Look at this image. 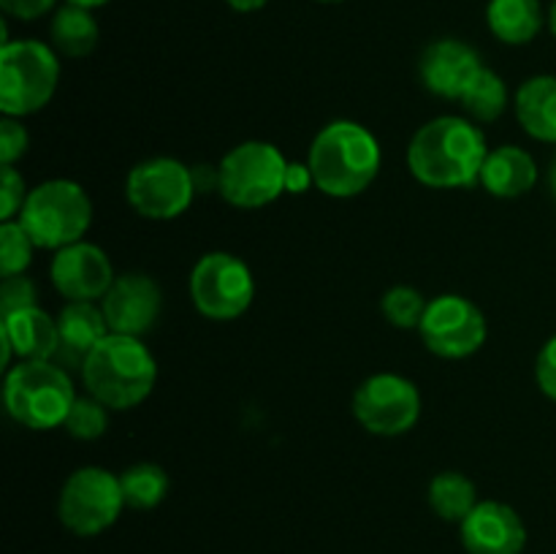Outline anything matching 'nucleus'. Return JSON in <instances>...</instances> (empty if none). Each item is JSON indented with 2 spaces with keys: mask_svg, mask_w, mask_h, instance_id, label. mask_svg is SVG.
<instances>
[{
  "mask_svg": "<svg viewBox=\"0 0 556 554\" xmlns=\"http://www.w3.org/2000/svg\"><path fill=\"white\" fill-rule=\"evenodd\" d=\"M486 155V136L472 119L443 114L416 130L407 144V168L427 188H472L481 182Z\"/></svg>",
  "mask_w": 556,
  "mask_h": 554,
  "instance_id": "obj_1",
  "label": "nucleus"
},
{
  "mask_svg": "<svg viewBox=\"0 0 556 554\" xmlns=\"http://www.w3.org/2000/svg\"><path fill=\"white\" fill-rule=\"evenodd\" d=\"M380 144L369 128L353 119L324 125L309 144L307 166L315 188L331 199H353L375 182L380 172Z\"/></svg>",
  "mask_w": 556,
  "mask_h": 554,
  "instance_id": "obj_2",
  "label": "nucleus"
},
{
  "mask_svg": "<svg viewBox=\"0 0 556 554\" xmlns=\"http://www.w3.org/2000/svg\"><path fill=\"white\" fill-rule=\"evenodd\" d=\"M87 394L109 411H130L152 394L157 383V362L141 337L109 331L81 367Z\"/></svg>",
  "mask_w": 556,
  "mask_h": 554,
  "instance_id": "obj_3",
  "label": "nucleus"
},
{
  "mask_svg": "<svg viewBox=\"0 0 556 554\" xmlns=\"http://www.w3.org/2000/svg\"><path fill=\"white\" fill-rule=\"evenodd\" d=\"M3 402L9 416L27 429H58L68 418L76 402L74 380L68 369L52 358L20 362L5 369Z\"/></svg>",
  "mask_w": 556,
  "mask_h": 554,
  "instance_id": "obj_4",
  "label": "nucleus"
},
{
  "mask_svg": "<svg viewBox=\"0 0 556 554\" xmlns=\"http://www.w3.org/2000/svg\"><path fill=\"white\" fill-rule=\"evenodd\" d=\"M60 58L36 38H20L0 47V112L27 117L47 106L58 92Z\"/></svg>",
  "mask_w": 556,
  "mask_h": 554,
  "instance_id": "obj_5",
  "label": "nucleus"
},
{
  "mask_svg": "<svg viewBox=\"0 0 556 554\" xmlns=\"http://www.w3.org/2000/svg\"><path fill=\"white\" fill-rule=\"evenodd\" d=\"M16 221L27 228L36 248H68L90 231L92 201L74 179H47L27 193Z\"/></svg>",
  "mask_w": 556,
  "mask_h": 554,
  "instance_id": "obj_6",
  "label": "nucleus"
},
{
  "mask_svg": "<svg viewBox=\"0 0 556 554\" xmlns=\"http://www.w3.org/2000/svg\"><path fill=\"white\" fill-rule=\"evenodd\" d=\"M288 158L271 141L250 139L223 155L220 196L239 210H261L286 193Z\"/></svg>",
  "mask_w": 556,
  "mask_h": 554,
  "instance_id": "obj_7",
  "label": "nucleus"
},
{
  "mask_svg": "<svg viewBox=\"0 0 556 554\" xmlns=\"http://www.w3.org/2000/svg\"><path fill=\"white\" fill-rule=\"evenodd\" d=\"M123 508L128 505H125L119 476L96 465L71 473L58 498L60 521L65 530L81 538L101 536L119 519Z\"/></svg>",
  "mask_w": 556,
  "mask_h": 554,
  "instance_id": "obj_8",
  "label": "nucleus"
},
{
  "mask_svg": "<svg viewBox=\"0 0 556 554\" xmlns=\"http://www.w3.org/2000/svg\"><path fill=\"white\" fill-rule=\"evenodd\" d=\"M190 299L210 320H233L250 310L255 299V277L239 255L215 250L195 261L190 272Z\"/></svg>",
  "mask_w": 556,
  "mask_h": 554,
  "instance_id": "obj_9",
  "label": "nucleus"
},
{
  "mask_svg": "<svg viewBox=\"0 0 556 554\" xmlns=\"http://www.w3.org/2000/svg\"><path fill=\"white\" fill-rule=\"evenodd\" d=\"M193 168L177 158H150L130 168L125 199L147 221H174L195 199Z\"/></svg>",
  "mask_w": 556,
  "mask_h": 554,
  "instance_id": "obj_10",
  "label": "nucleus"
},
{
  "mask_svg": "<svg viewBox=\"0 0 556 554\" xmlns=\"http://www.w3.org/2000/svg\"><path fill=\"white\" fill-rule=\"evenodd\" d=\"M353 416L367 432L400 438L421 418V391L405 375L375 373L358 383L353 394Z\"/></svg>",
  "mask_w": 556,
  "mask_h": 554,
  "instance_id": "obj_11",
  "label": "nucleus"
},
{
  "mask_svg": "<svg viewBox=\"0 0 556 554\" xmlns=\"http://www.w3.org/2000/svg\"><path fill=\"white\" fill-rule=\"evenodd\" d=\"M421 342L440 358H467L486 342V315L462 293H440L429 299V307L418 326Z\"/></svg>",
  "mask_w": 556,
  "mask_h": 554,
  "instance_id": "obj_12",
  "label": "nucleus"
},
{
  "mask_svg": "<svg viewBox=\"0 0 556 554\" xmlns=\"http://www.w3.org/2000/svg\"><path fill=\"white\" fill-rule=\"evenodd\" d=\"M98 304L106 315L109 331L144 337L161 320L163 291L155 277L144 272H125V275H117V280Z\"/></svg>",
  "mask_w": 556,
  "mask_h": 554,
  "instance_id": "obj_13",
  "label": "nucleus"
},
{
  "mask_svg": "<svg viewBox=\"0 0 556 554\" xmlns=\"http://www.w3.org/2000/svg\"><path fill=\"white\" fill-rule=\"evenodd\" d=\"M49 277L60 297L68 302H101L112 282L117 280L106 250L85 239L54 250Z\"/></svg>",
  "mask_w": 556,
  "mask_h": 554,
  "instance_id": "obj_14",
  "label": "nucleus"
},
{
  "mask_svg": "<svg viewBox=\"0 0 556 554\" xmlns=\"http://www.w3.org/2000/svg\"><path fill=\"white\" fill-rule=\"evenodd\" d=\"M467 554H521L527 527L516 508L500 500H481L459 525Z\"/></svg>",
  "mask_w": 556,
  "mask_h": 554,
  "instance_id": "obj_15",
  "label": "nucleus"
},
{
  "mask_svg": "<svg viewBox=\"0 0 556 554\" xmlns=\"http://www.w3.org/2000/svg\"><path fill=\"white\" fill-rule=\"evenodd\" d=\"M481 68V54L459 38H440V41L429 43L418 60V74H421L424 87L432 96L448 98V101L465 96V90Z\"/></svg>",
  "mask_w": 556,
  "mask_h": 554,
  "instance_id": "obj_16",
  "label": "nucleus"
},
{
  "mask_svg": "<svg viewBox=\"0 0 556 554\" xmlns=\"http://www.w3.org/2000/svg\"><path fill=\"white\" fill-rule=\"evenodd\" d=\"M109 335L106 315L98 302H68L58 315V353L52 362L68 373H81L87 356Z\"/></svg>",
  "mask_w": 556,
  "mask_h": 554,
  "instance_id": "obj_17",
  "label": "nucleus"
},
{
  "mask_svg": "<svg viewBox=\"0 0 556 554\" xmlns=\"http://www.w3.org/2000/svg\"><path fill=\"white\" fill-rule=\"evenodd\" d=\"M538 182V163L527 150L516 144L489 150L483 161L481 185L494 199H519L527 196Z\"/></svg>",
  "mask_w": 556,
  "mask_h": 554,
  "instance_id": "obj_18",
  "label": "nucleus"
},
{
  "mask_svg": "<svg viewBox=\"0 0 556 554\" xmlns=\"http://www.w3.org/2000/svg\"><path fill=\"white\" fill-rule=\"evenodd\" d=\"M0 335L11 342L20 362H41L58 353V318L41 307H25L3 315Z\"/></svg>",
  "mask_w": 556,
  "mask_h": 554,
  "instance_id": "obj_19",
  "label": "nucleus"
},
{
  "mask_svg": "<svg viewBox=\"0 0 556 554\" xmlns=\"http://www.w3.org/2000/svg\"><path fill=\"white\" fill-rule=\"evenodd\" d=\"M516 117L538 141L556 144V76L541 74L527 79L516 92Z\"/></svg>",
  "mask_w": 556,
  "mask_h": 554,
  "instance_id": "obj_20",
  "label": "nucleus"
},
{
  "mask_svg": "<svg viewBox=\"0 0 556 554\" xmlns=\"http://www.w3.org/2000/svg\"><path fill=\"white\" fill-rule=\"evenodd\" d=\"M486 22L497 41L510 47L530 43L543 27L541 0H489Z\"/></svg>",
  "mask_w": 556,
  "mask_h": 554,
  "instance_id": "obj_21",
  "label": "nucleus"
},
{
  "mask_svg": "<svg viewBox=\"0 0 556 554\" xmlns=\"http://www.w3.org/2000/svg\"><path fill=\"white\" fill-rule=\"evenodd\" d=\"M49 36H52V49L63 58H87L98 43V22L85 5L65 3L54 14Z\"/></svg>",
  "mask_w": 556,
  "mask_h": 554,
  "instance_id": "obj_22",
  "label": "nucleus"
},
{
  "mask_svg": "<svg viewBox=\"0 0 556 554\" xmlns=\"http://www.w3.org/2000/svg\"><path fill=\"white\" fill-rule=\"evenodd\" d=\"M427 498L440 519L459 521V525L470 516V511L481 503V500H478V487L459 470L438 473V476L429 481Z\"/></svg>",
  "mask_w": 556,
  "mask_h": 554,
  "instance_id": "obj_23",
  "label": "nucleus"
},
{
  "mask_svg": "<svg viewBox=\"0 0 556 554\" xmlns=\"http://www.w3.org/2000/svg\"><path fill=\"white\" fill-rule=\"evenodd\" d=\"M123 483L125 505L136 511H152L166 500L168 489H172V478L155 462H139V465H130L128 470H123L119 476Z\"/></svg>",
  "mask_w": 556,
  "mask_h": 554,
  "instance_id": "obj_24",
  "label": "nucleus"
},
{
  "mask_svg": "<svg viewBox=\"0 0 556 554\" xmlns=\"http://www.w3.org/2000/svg\"><path fill=\"white\" fill-rule=\"evenodd\" d=\"M459 101L472 123H494L508 109V87H505L503 76L483 65Z\"/></svg>",
  "mask_w": 556,
  "mask_h": 554,
  "instance_id": "obj_25",
  "label": "nucleus"
},
{
  "mask_svg": "<svg viewBox=\"0 0 556 554\" xmlns=\"http://www.w3.org/2000/svg\"><path fill=\"white\" fill-rule=\"evenodd\" d=\"M429 307V299L413 286H394L380 299L383 318L396 329H418L424 320V313Z\"/></svg>",
  "mask_w": 556,
  "mask_h": 554,
  "instance_id": "obj_26",
  "label": "nucleus"
},
{
  "mask_svg": "<svg viewBox=\"0 0 556 554\" xmlns=\"http://www.w3.org/2000/svg\"><path fill=\"white\" fill-rule=\"evenodd\" d=\"M33 253H36V242L20 221L0 223V275H25Z\"/></svg>",
  "mask_w": 556,
  "mask_h": 554,
  "instance_id": "obj_27",
  "label": "nucleus"
},
{
  "mask_svg": "<svg viewBox=\"0 0 556 554\" xmlns=\"http://www.w3.org/2000/svg\"><path fill=\"white\" fill-rule=\"evenodd\" d=\"M63 427L76 440H98L109 429V407L92 394L76 396Z\"/></svg>",
  "mask_w": 556,
  "mask_h": 554,
  "instance_id": "obj_28",
  "label": "nucleus"
},
{
  "mask_svg": "<svg viewBox=\"0 0 556 554\" xmlns=\"http://www.w3.org/2000/svg\"><path fill=\"white\" fill-rule=\"evenodd\" d=\"M25 177L14 166L0 168V221H16L27 201Z\"/></svg>",
  "mask_w": 556,
  "mask_h": 554,
  "instance_id": "obj_29",
  "label": "nucleus"
},
{
  "mask_svg": "<svg viewBox=\"0 0 556 554\" xmlns=\"http://www.w3.org/2000/svg\"><path fill=\"white\" fill-rule=\"evenodd\" d=\"M30 147V136L27 128L20 123V117H5L0 119V163L3 166H14Z\"/></svg>",
  "mask_w": 556,
  "mask_h": 554,
  "instance_id": "obj_30",
  "label": "nucleus"
},
{
  "mask_svg": "<svg viewBox=\"0 0 556 554\" xmlns=\"http://www.w3.org/2000/svg\"><path fill=\"white\" fill-rule=\"evenodd\" d=\"M36 282L30 277H3V286H0V307H3V315L25 307H36Z\"/></svg>",
  "mask_w": 556,
  "mask_h": 554,
  "instance_id": "obj_31",
  "label": "nucleus"
},
{
  "mask_svg": "<svg viewBox=\"0 0 556 554\" xmlns=\"http://www.w3.org/2000/svg\"><path fill=\"white\" fill-rule=\"evenodd\" d=\"M535 380L538 389H541L548 400L556 402V335L541 348V353H538Z\"/></svg>",
  "mask_w": 556,
  "mask_h": 554,
  "instance_id": "obj_32",
  "label": "nucleus"
},
{
  "mask_svg": "<svg viewBox=\"0 0 556 554\" xmlns=\"http://www.w3.org/2000/svg\"><path fill=\"white\" fill-rule=\"evenodd\" d=\"M52 5L54 0H0V9L22 22L38 20V16H43L47 11H52Z\"/></svg>",
  "mask_w": 556,
  "mask_h": 554,
  "instance_id": "obj_33",
  "label": "nucleus"
},
{
  "mask_svg": "<svg viewBox=\"0 0 556 554\" xmlns=\"http://www.w3.org/2000/svg\"><path fill=\"white\" fill-rule=\"evenodd\" d=\"M313 185L315 179L307 163H288L286 193H307V188H313Z\"/></svg>",
  "mask_w": 556,
  "mask_h": 554,
  "instance_id": "obj_34",
  "label": "nucleus"
},
{
  "mask_svg": "<svg viewBox=\"0 0 556 554\" xmlns=\"http://www.w3.org/2000/svg\"><path fill=\"white\" fill-rule=\"evenodd\" d=\"M228 5H231L233 11H239V14H250V11H258L264 9L269 0H226Z\"/></svg>",
  "mask_w": 556,
  "mask_h": 554,
  "instance_id": "obj_35",
  "label": "nucleus"
},
{
  "mask_svg": "<svg viewBox=\"0 0 556 554\" xmlns=\"http://www.w3.org/2000/svg\"><path fill=\"white\" fill-rule=\"evenodd\" d=\"M65 3H74V5H85V9H98V5H106L109 0H65Z\"/></svg>",
  "mask_w": 556,
  "mask_h": 554,
  "instance_id": "obj_36",
  "label": "nucleus"
},
{
  "mask_svg": "<svg viewBox=\"0 0 556 554\" xmlns=\"http://www.w3.org/2000/svg\"><path fill=\"white\" fill-rule=\"evenodd\" d=\"M548 27H552V33L556 36V0H554V5H552V14H548Z\"/></svg>",
  "mask_w": 556,
  "mask_h": 554,
  "instance_id": "obj_37",
  "label": "nucleus"
},
{
  "mask_svg": "<svg viewBox=\"0 0 556 554\" xmlns=\"http://www.w3.org/2000/svg\"><path fill=\"white\" fill-rule=\"evenodd\" d=\"M548 185H552V193H554V199H556V163L552 166V174H548Z\"/></svg>",
  "mask_w": 556,
  "mask_h": 554,
  "instance_id": "obj_38",
  "label": "nucleus"
},
{
  "mask_svg": "<svg viewBox=\"0 0 556 554\" xmlns=\"http://www.w3.org/2000/svg\"><path fill=\"white\" fill-rule=\"evenodd\" d=\"M320 3H342V0H320Z\"/></svg>",
  "mask_w": 556,
  "mask_h": 554,
  "instance_id": "obj_39",
  "label": "nucleus"
}]
</instances>
